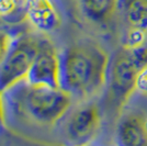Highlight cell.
Segmentation results:
<instances>
[{
  "instance_id": "obj_2",
  "label": "cell",
  "mask_w": 147,
  "mask_h": 146,
  "mask_svg": "<svg viewBox=\"0 0 147 146\" xmlns=\"http://www.w3.org/2000/svg\"><path fill=\"white\" fill-rule=\"evenodd\" d=\"M147 67V46L135 49L122 47L117 52L109 67V85L104 96L103 110L117 120L135 90L137 78Z\"/></svg>"
},
{
  "instance_id": "obj_4",
  "label": "cell",
  "mask_w": 147,
  "mask_h": 146,
  "mask_svg": "<svg viewBox=\"0 0 147 146\" xmlns=\"http://www.w3.org/2000/svg\"><path fill=\"white\" fill-rule=\"evenodd\" d=\"M38 45L40 39L32 35L12 39L5 57L0 62V91H7L26 79Z\"/></svg>"
},
{
  "instance_id": "obj_7",
  "label": "cell",
  "mask_w": 147,
  "mask_h": 146,
  "mask_svg": "<svg viewBox=\"0 0 147 146\" xmlns=\"http://www.w3.org/2000/svg\"><path fill=\"white\" fill-rule=\"evenodd\" d=\"M28 20L44 33L55 32L63 23L61 13L54 0H29Z\"/></svg>"
},
{
  "instance_id": "obj_16",
  "label": "cell",
  "mask_w": 147,
  "mask_h": 146,
  "mask_svg": "<svg viewBox=\"0 0 147 146\" xmlns=\"http://www.w3.org/2000/svg\"><path fill=\"white\" fill-rule=\"evenodd\" d=\"M0 23H1V22H0Z\"/></svg>"
},
{
  "instance_id": "obj_15",
  "label": "cell",
  "mask_w": 147,
  "mask_h": 146,
  "mask_svg": "<svg viewBox=\"0 0 147 146\" xmlns=\"http://www.w3.org/2000/svg\"><path fill=\"white\" fill-rule=\"evenodd\" d=\"M3 92L0 91V131L5 128V102H3Z\"/></svg>"
},
{
  "instance_id": "obj_8",
  "label": "cell",
  "mask_w": 147,
  "mask_h": 146,
  "mask_svg": "<svg viewBox=\"0 0 147 146\" xmlns=\"http://www.w3.org/2000/svg\"><path fill=\"white\" fill-rule=\"evenodd\" d=\"M147 119L142 114L131 113L117 125V139L124 146H147Z\"/></svg>"
},
{
  "instance_id": "obj_1",
  "label": "cell",
  "mask_w": 147,
  "mask_h": 146,
  "mask_svg": "<svg viewBox=\"0 0 147 146\" xmlns=\"http://www.w3.org/2000/svg\"><path fill=\"white\" fill-rule=\"evenodd\" d=\"M109 67L110 56L101 45L75 43L61 56V87L73 98L88 99L105 86Z\"/></svg>"
},
{
  "instance_id": "obj_12",
  "label": "cell",
  "mask_w": 147,
  "mask_h": 146,
  "mask_svg": "<svg viewBox=\"0 0 147 146\" xmlns=\"http://www.w3.org/2000/svg\"><path fill=\"white\" fill-rule=\"evenodd\" d=\"M147 40V30L140 28H127L123 36L122 47L135 49L143 46Z\"/></svg>"
},
{
  "instance_id": "obj_9",
  "label": "cell",
  "mask_w": 147,
  "mask_h": 146,
  "mask_svg": "<svg viewBox=\"0 0 147 146\" xmlns=\"http://www.w3.org/2000/svg\"><path fill=\"white\" fill-rule=\"evenodd\" d=\"M80 10L89 21L105 26L119 9L120 0H78Z\"/></svg>"
},
{
  "instance_id": "obj_11",
  "label": "cell",
  "mask_w": 147,
  "mask_h": 146,
  "mask_svg": "<svg viewBox=\"0 0 147 146\" xmlns=\"http://www.w3.org/2000/svg\"><path fill=\"white\" fill-rule=\"evenodd\" d=\"M29 0H0V22L20 24L28 19Z\"/></svg>"
},
{
  "instance_id": "obj_6",
  "label": "cell",
  "mask_w": 147,
  "mask_h": 146,
  "mask_svg": "<svg viewBox=\"0 0 147 146\" xmlns=\"http://www.w3.org/2000/svg\"><path fill=\"white\" fill-rule=\"evenodd\" d=\"M102 124V110L96 102L80 105L69 116L65 135L73 144H86L96 137Z\"/></svg>"
},
{
  "instance_id": "obj_3",
  "label": "cell",
  "mask_w": 147,
  "mask_h": 146,
  "mask_svg": "<svg viewBox=\"0 0 147 146\" xmlns=\"http://www.w3.org/2000/svg\"><path fill=\"white\" fill-rule=\"evenodd\" d=\"M17 112L40 125H54L71 105L73 96L61 87L26 84L12 87Z\"/></svg>"
},
{
  "instance_id": "obj_13",
  "label": "cell",
  "mask_w": 147,
  "mask_h": 146,
  "mask_svg": "<svg viewBox=\"0 0 147 146\" xmlns=\"http://www.w3.org/2000/svg\"><path fill=\"white\" fill-rule=\"evenodd\" d=\"M12 42V37L6 31L0 29V62L5 57L7 51L9 49L10 44Z\"/></svg>"
},
{
  "instance_id": "obj_5",
  "label": "cell",
  "mask_w": 147,
  "mask_h": 146,
  "mask_svg": "<svg viewBox=\"0 0 147 146\" xmlns=\"http://www.w3.org/2000/svg\"><path fill=\"white\" fill-rule=\"evenodd\" d=\"M25 80L32 85L61 87V55L47 39H40L36 56Z\"/></svg>"
},
{
  "instance_id": "obj_14",
  "label": "cell",
  "mask_w": 147,
  "mask_h": 146,
  "mask_svg": "<svg viewBox=\"0 0 147 146\" xmlns=\"http://www.w3.org/2000/svg\"><path fill=\"white\" fill-rule=\"evenodd\" d=\"M137 90L147 95V67L142 70L137 78Z\"/></svg>"
},
{
  "instance_id": "obj_10",
  "label": "cell",
  "mask_w": 147,
  "mask_h": 146,
  "mask_svg": "<svg viewBox=\"0 0 147 146\" xmlns=\"http://www.w3.org/2000/svg\"><path fill=\"white\" fill-rule=\"evenodd\" d=\"M119 9L127 28L147 30V0H120Z\"/></svg>"
},
{
  "instance_id": "obj_17",
  "label": "cell",
  "mask_w": 147,
  "mask_h": 146,
  "mask_svg": "<svg viewBox=\"0 0 147 146\" xmlns=\"http://www.w3.org/2000/svg\"><path fill=\"white\" fill-rule=\"evenodd\" d=\"M146 123H147V122H146Z\"/></svg>"
}]
</instances>
